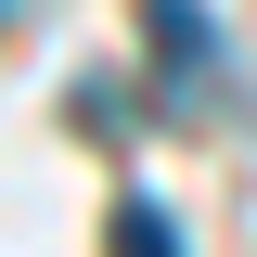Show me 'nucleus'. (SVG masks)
<instances>
[{
    "label": "nucleus",
    "instance_id": "nucleus-1",
    "mask_svg": "<svg viewBox=\"0 0 257 257\" xmlns=\"http://www.w3.org/2000/svg\"><path fill=\"white\" fill-rule=\"evenodd\" d=\"M142 64H155V116H206L231 90V39L206 0H142Z\"/></svg>",
    "mask_w": 257,
    "mask_h": 257
},
{
    "label": "nucleus",
    "instance_id": "nucleus-3",
    "mask_svg": "<svg viewBox=\"0 0 257 257\" xmlns=\"http://www.w3.org/2000/svg\"><path fill=\"white\" fill-rule=\"evenodd\" d=\"M13 26H39V0H13Z\"/></svg>",
    "mask_w": 257,
    "mask_h": 257
},
{
    "label": "nucleus",
    "instance_id": "nucleus-2",
    "mask_svg": "<svg viewBox=\"0 0 257 257\" xmlns=\"http://www.w3.org/2000/svg\"><path fill=\"white\" fill-rule=\"evenodd\" d=\"M103 231H116V257H180V219H167L155 193H116V219H103Z\"/></svg>",
    "mask_w": 257,
    "mask_h": 257
}]
</instances>
